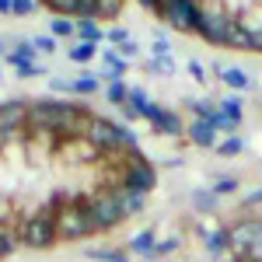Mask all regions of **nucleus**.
Listing matches in <instances>:
<instances>
[{
  "label": "nucleus",
  "mask_w": 262,
  "mask_h": 262,
  "mask_svg": "<svg viewBox=\"0 0 262 262\" xmlns=\"http://www.w3.org/2000/svg\"><path fill=\"white\" fill-rule=\"evenodd\" d=\"M95 112H88L77 101H60V98H35L28 101V133H42L60 143L67 137H84L88 122Z\"/></svg>",
  "instance_id": "1"
},
{
  "label": "nucleus",
  "mask_w": 262,
  "mask_h": 262,
  "mask_svg": "<svg viewBox=\"0 0 262 262\" xmlns=\"http://www.w3.org/2000/svg\"><path fill=\"white\" fill-rule=\"evenodd\" d=\"M49 206L56 210V238L60 242H88V238H98V224L88 210L84 192H53Z\"/></svg>",
  "instance_id": "2"
},
{
  "label": "nucleus",
  "mask_w": 262,
  "mask_h": 262,
  "mask_svg": "<svg viewBox=\"0 0 262 262\" xmlns=\"http://www.w3.org/2000/svg\"><path fill=\"white\" fill-rule=\"evenodd\" d=\"M238 32V11L224 0H203L200 7V21H196V35L210 46L231 49V39Z\"/></svg>",
  "instance_id": "3"
},
{
  "label": "nucleus",
  "mask_w": 262,
  "mask_h": 262,
  "mask_svg": "<svg viewBox=\"0 0 262 262\" xmlns=\"http://www.w3.org/2000/svg\"><path fill=\"white\" fill-rule=\"evenodd\" d=\"M18 242L25 248H35V252H49L56 248L60 238H56V210L49 203H42L35 210H28L21 217V227H18Z\"/></svg>",
  "instance_id": "4"
},
{
  "label": "nucleus",
  "mask_w": 262,
  "mask_h": 262,
  "mask_svg": "<svg viewBox=\"0 0 262 262\" xmlns=\"http://www.w3.org/2000/svg\"><path fill=\"white\" fill-rule=\"evenodd\" d=\"M84 137L98 147L101 158H108V154H122V150H140V140H137L133 126L112 122V119H105V116H91Z\"/></svg>",
  "instance_id": "5"
},
{
  "label": "nucleus",
  "mask_w": 262,
  "mask_h": 262,
  "mask_svg": "<svg viewBox=\"0 0 262 262\" xmlns=\"http://www.w3.org/2000/svg\"><path fill=\"white\" fill-rule=\"evenodd\" d=\"M119 189L122 192H133V196H150L158 189V164L150 161L143 150H122Z\"/></svg>",
  "instance_id": "6"
},
{
  "label": "nucleus",
  "mask_w": 262,
  "mask_h": 262,
  "mask_svg": "<svg viewBox=\"0 0 262 262\" xmlns=\"http://www.w3.org/2000/svg\"><path fill=\"white\" fill-rule=\"evenodd\" d=\"M84 200H88V210H91V217L98 224L101 234H108V231H116L119 224H126V210H122V196L119 189H95V192H84Z\"/></svg>",
  "instance_id": "7"
},
{
  "label": "nucleus",
  "mask_w": 262,
  "mask_h": 262,
  "mask_svg": "<svg viewBox=\"0 0 262 262\" xmlns=\"http://www.w3.org/2000/svg\"><path fill=\"white\" fill-rule=\"evenodd\" d=\"M200 7H203V0H161L158 21H164L171 32H182V35H196Z\"/></svg>",
  "instance_id": "8"
},
{
  "label": "nucleus",
  "mask_w": 262,
  "mask_h": 262,
  "mask_svg": "<svg viewBox=\"0 0 262 262\" xmlns=\"http://www.w3.org/2000/svg\"><path fill=\"white\" fill-rule=\"evenodd\" d=\"M56 158H63L70 168H98V161H101L98 147L88 137H67V140H60L56 143Z\"/></svg>",
  "instance_id": "9"
},
{
  "label": "nucleus",
  "mask_w": 262,
  "mask_h": 262,
  "mask_svg": "<svg viewBox=\"0 0 262 262\" xmlns=\"http://www.w3.org/2000/svg\"><path fill=\"white\" fill-rule=\"evenodd\" d=\"M140 119H147V122H150V129H154V133H161V137H182V133H185L182 116L175 112V108L161 105V101H150V105L140 112Z\"/></svg>",
  "instance_id": "10"
},
{
  "label": "nucleus",
  "mask_w": 262,
  "mask_h": 262,
  "mask_svg": "<svg viewBox=\"0 0 262 262\" xmlns=\"http://www.w3.org/2000/svg\"><path fill=\"white\" fill-rule=\"evenodd\" d=\"M238 28L252 46V53H262V0H248L238 7Z\"/></svg>",
  "instance_id": "11"
},
{
  "label": "nucleus",
  "mask_w": 262,
  "mask_h": 262,
  "mask_svg": "<svg viewBox=\"0 0 262 262\" xmlns=\"http://www.w3.org/2000/svg\"><path fill=\"white\" fill-rule=\"evenodd\" d=\"M203 252H206V259H213V262L231 259V238H227V227L203 231Z\"/></svg>",
  "instance_id": "12"
},
{
  "label": "nucleus",
  "mask_w": 262,
  "mask_h": 262,
  "mask_svg": "<svg viewBox=\"0 0 262 262\" xmlns=\"http://www.w3.org/2000/svg\"><path fill=\"white\" fill-rule=\"evenodd\" d=\"M158 231L154 227H143V231H137L133 238H129V245H126V252L129 255H137V262H154V248H158Z\"/></svg>",
  "instance_id": "13"
},
{
  "label": "nucleus",
  "mask_w": 262,
  "mask_h": 262,
  "mask_svg": "<svg viewBox=\"0 0 262 262\" xmlns=\"http://www.w3.org/2000/svg\"><path fill=\"white\" fill-rule=\"evenodd\" d=\"M185 137H189V143L192 147H206V150H213L217 147V140H221V133L210 126V122L203 119H192L189 126H185Z\"/></svg>",
  "instance_id": "14"
},
{
  "label": "nucleus",
  "mask_w": 262,
  "mask_h": 262,
  "mask_svg": "<svg viewBox=\"0 0 262 262\" xmlns=\"http://www.w3.org/2000/svg\"><path fill=\"white\" fill-rule=\"evenodd\" d=\"M39 60V49L32 39H11V49H7V63L11 67H25V63Z\"/></svg>",
  "instance_id": "15"
},
{
  "label": "nucleus",
  "mask_w": 262,
  "mask_h": 262,
  "mask_svg": "<svg viewBox=\"0 0 262 262\" xmlns=\"http://www.w3.org/2000/svg\"><path fill=\"white\" fill-rule=\"evenodd\" d=\"M101 63H105V81H122L126 77V70H129V63L122 60L116 49H98Z\"/></svg>",
  "instance_id": "16"
},
{
  "label": "nucleus",
  "mask_w": 262,
  "mask_h": 262,
  "mask_svg": "<svg viewBox=\"0 0 262 262\" xmlns=\"http://www.w3.org/2000/svg\"><path fill=\"white\" fill-rule=\"evenodd\" d=\"M189 203H192V210L206 217V213H217V206H221V196L213 192V189H192L189 192Z\"/></svg>",
  "instance_id": "17"
},
{
  "label": "nucleus",
  "mask_w": 262,
  "mask_h": 262,
  "mask_svg": "<svg viewBox=\"0 0 262 262\" xmlns=\"http://www.w3.org/2000/svg\"><path fill=\"white\" fill-rule=\"evenodd\" d=\"M101 84H105V74H81V77H74V95L91 98L101 91Z\"/></svg>",
  "instance_id": "18"
},
{
  "label": "nucleus",
  "mask_w": 262,
  "mask_h": 262,
  "mask_svg": "<svg viewBox=\"0 0 262 262\" xmlns=\"http://www.w3.org/2000/svg\"><path fill=\"white\" fill-rule=\"evenodd\" d=\"M84 255L91 262H137L126 248H84Z\"/></svg>",
  "instance_id": "19"
},
{
  "label": "nucleus",
  "mask_w": 262,
  "mask_h": 262,
  "mask_svg": "<svg viewBox=\"0 0 262 262\" xmlns=\"http://www.w3.org/2000/svg\"><path fill=\"white\" fill-rule=\"evenodd\" d=\"M77 42H91V46H101V42H105V28H101L98 21L81 18V21H77Z\"/></svg>",
  "instance_id": "20"
},
{
  "label": "nucleus",
  "mask_w": 262,
  "mask_h": 262,
  "mask_svg": "<svg viewBox=\"0 0 262 262\" xmlns=\"http://www.w3.org/2000/svg\"><path fill=\"white\" fill-rule=\"evenodd\" d=\"M221 81L231 88V91H248L252 88V77H248V70H242V67H227L221 74Z\"/></svg>",
  "instance_id": "21"
},
{
  "label": "nucleus",
  "mask_w": 262,
  "mask_h": 262,
  "mask_svg": "<svg viewBox=\"0 0 262 262\" xmlns=\"http://www.w3.org/2000/svg\"><path fill=\"white\" fill-rule=\"evenodd\" d=\"M53 18H81V0H42Z\"/></svg>",
  "instance_id": "22"
},
{
  "label": "nucleus",
  "mask_w": 262,
  "mask_h": 262,
  "mask_svg": "<svg viewBox=\"0 0 262 262\" xmlns=\"http://www.w3.org/2000/svg\"><path fill=\"white\" fill-rule=\"evenodd\" d=\"M105 98H108V105H116V108L129 105V84L126 81H105Z\"/></svg>",
  "instance_id": "23"
},
{
  "label": "nucleus",
  "mask_w": 262,
  "mask_h": 262,
  "mask_svg": "<svg viewBox=\"0 0 262 262\" xmlns=\"http://www.w3.org/2000/svg\"><path fill=\"white\" fill-rule=\"evenodd\" d=\"M95 56H98V46H91V42H74V46L67 49V60L81 63V67H84V63H91Z\"/></svg>",
  "instance_id": "24"
},
{
  "label": "nucleus",
  "mask_w": 262,
  "mask_h": 262,
  "mask_svg": "<svg viewBox=\"0 0 262 262\" xmlns=\"http://www.w3.org/2000/svg\"><path fill=\"white\" fill-rule=\"evenodd\" d=\"M217 105H221V112L234 122V126H242V119H245V101L238 98V95H227V98L217 101Z\"/></svg>",
  "instance_id": "25"
},
{
  "label": "nucleus",
  "mask_w": 262,
  "mask_h": 262,
  "mask_svg": "<svg viewBox=\"0 0 262 262\" xmlns=\"http://www.w3.org/2000/svg\"><path fill=\"white\" fill-rule=\"evenodd\" d=\"M210 189H213L221 200H227V196H238V189H242V179H234V175H217Z\"/></svg>",
  "instance_id": "26"
},
{
  "label": "nucleus",
  "mask_w": 262,
  "mask_h": 262,
  "mask_svg": "<svg viewBox=\"0 0 262 262\" xmlns=\"http://www.w3.org/2000/svg\"><path fill=\"white\" fill-rule=\"evenodd\" d=\"M49 35H53V39H77V21L53 18L49 21Z\"/></svg>",
  "instance_id": "27"
},
{
  "label": "nucleus",
  "mask_w": 262,
  "mask_h": 262,
  "mask_svg": "<svg viewBox=\"0 0 262 262\" xmlns=\"http://www.w3.org/2000/svg\"><path fill=\"white\" fill-rule=\"evenodd\" d=\"M242 150H245L242 137H224V140H217V147H213V154H217V158H238Z\"/></svg>",
  "instance_id": "28"
},
{
  "label": "nucleus",
  "mask_w": 262,
  "mask_h": 262,
  "mask_svg": "<svg viewBox=\"0 0 262 262\" xmlns=\"http://www.w3.org/2000/svg\"><path fill=\"white\" fill-rule=\"evenodd\" d=\"M185 105H189V108H192V116H196V119H203V122H213L217 119V112H221V105H217V101H185Z\"/></svg>",
  "instance_id": "29"
},
{
  "label": "nucleus",
  "mask_w": 262,
  "mask_h": 262,
  "mask_svg": "<svg viewBox=\"0 0 262 262\" xmlns=\"http://www.w3.org/2000/svg\"><path fill=\"white\" fill-rule=\"evenodd\" d=\"M14 248H18V231H14L11 224L0 221V259H7Z\"/></svg>",
  "instance_id": "30"
},
{
  "label": "nucleus",
  "mask_w": 262,
  "mask_h": 262,
  "mask_svg": "<svg viewBox=\"0 0 262 262\" xmlns=\"http://www.w3.org/2000/svg\"><path fill=\"white\" fill-rule=\"evenodd\" d=\"M143 70H147V77H164V74H175V60L168 56V60H150L143 63Z\"/></svg>",
  "instance_id": "31"
},
{
  "label": "nucleus",
  "mask_w": 262,
  "mask_h": 262,
  "mask_svg": "<svg viewBox=\"0 0 262 262\" xmlns=\"http://www.w3.org/2000/svg\"><path fill=\"white\" fill-rule=\"evenodd\" d=\"M119 196H122V210H126V217H140V213H143L147 196H133V192H122V189H119Z\"/></svg>",
  "instance_id": "32"
},
{
  "label": "nucleus",
  "mask_w": 262,
  "mask_h": 262,
  "mask_svg": "<svg viewBox=\"0 0 262 262\" xmlns=\"http://www.w3.org/2000/svg\"><path fill=\"white\" fill-rule=\"evenodd\" d=\"M150 56H154V60H168V56H171V42H168L164 32H154V39H150Z\"/></svg>",
  "instance_id": "33"
},
{
  "label": "nucleus",
  "mask_w": 262,
  "mask_h": 262,
  "mask_svg": "<svg viewBox=\"0 0 262 262\" xmlns=\"http://www.w3.org/2000/svg\"><path fill=\"white\" fill-rule=\"evenodd\" d=\"M14 74H18V81H28V77H46L49 70H46V63H25V67H14Z\"/></svg>",
  "instance_id": "34"
},
{
  "label": "nucleus",
  "mask_w": 262,
  "mask_h": 262,
  "mask_svg": "<svg viewBox=\"0 0 262 262\" xmlns=\"http://www.w3.org/2000/svg\"><path fill=\"white\" fill-rule=\"evenodd\" d=\"M42 0H11V14L14 18H28V14H35L39 11Z\"/></svg>",
  "instance_id": "35"
},
{
  "label": "nucleus",
  "mask_w": 262,
  "mask_h": 262,
  "mask_svg": "<svg viewBox=\"0 0 262 262\" xmlns=\"http://www.w3.org/2000/svg\"><path fill=\"white\" fill-rule=\"evenodd\" d=\"M105 42H112V46L119 49V46H126V42H133V39H129V28H122V25H112V28L105 32Z\"/></svg>",
  "instance_id": "36"
},
{
  "label": "nucleus",
  "mask_w": 262,
  "mask_h": 262,
  "mask_svg": "<svg viewBox=\"0 0 262 262\" xmlns=\"http://www.w3.org/2000/svg\"><path fill=\"white\" fill-rule=\"evenodd\" d=\"M179 248H182V238H161L158 248H154V262L164 259V255H171V252H179Z\"/></svg>",
  "instance_id": "37"
},
{
  "label": "nucleus",
  "mask_w": 262,
  "mask_h": 262,
  "mask_svg": "<svg viewBox=\"0 0 262 262\" xmlns=\"http://www.w3.org/2000/svg\"><path fill=\"white\" fill-rule=\"evenodd\" d=\"M35 49H39V56H53V53H56V39H53V35H35Z\"/></svg>",
  "instance_id": "38"
},
{
  "label": "nucleus",
  "mask_w": 262,
  "mask_h": 262,
  "mask_svg": "<svg viewBox=\"0 0 262 262\" xmlns=\"http://www.w3.org/2000/svg\"><path fill=\"white\" fill-rule=\"evenodd\" d=\"M185 70L192 74V81H196V84H206V81H210V77H206V67H203L200 60H189V63H185Z\"/></svg>",
  "instance_id": "39"
},
{
  "label": "nucleus",
  "mask_w": 262,
  "mask_h": 262,
  "mask_svg": "<svg viewBox=\"0 0 262 262\" xmlns=\"http://www.w3.org/2000/svg\"><path fill=\"white\" fill-rule=\"evenodd\" d=\"M49 88L60 95H74V81H67V77H49Z\"/></svg>",
  "instance_id": "40"
},
{
  "label": "nucleus",
  "mask_w": 262,
  "mask_h": 262,
  "mask_svg": "<svg viewBox=\"0 0 262 262\" xmlns=\"http://www.w3.org/2000/svg\"><path fill=\"white\" fill-rule=\"evenodd\" d=\"M116 53L129 63V60H137V56H140V46H137V42H126V46H119V49H116Z\"/></svg>",
  "instance_id": "41"
},
{
  "label": "nucleus",
  "mask_w": 262,
  "mask_h": 262,
  "mask_svg": "<svg viewBox=\"0 0 262 262\" xmlns=\"http://www.w3.org/2000/svg\"><path fill=\"white\" fill-rule=\"evenodd\" d=\"M252 206H262V189H255V192H248L242 200V213H248Z\"/></svg>",
  "instance_id": "42"
},
{
  "label": "nucleus",
  "mask_w": 262,
  "mask_h": 262,
  "mask_svg": "<svg viewBox=\"0 0 262 262\" xmlns=\"http://www.w3.org/2000/svg\"><path fill=\"white\" fill-rule=\"evenodd\" d=\"M137 4H140V7H147L154 18H158V11H161V0H137Z\"/></svg>",
  "instance_id": "43"
},
{
  "label": "nucleus",
  "mask_w": 262,
  "mask_h": 262,
  "mask_svg": "<svg viewBox=\"0 0 262 262\" xmlns=\"http://www.w3.org/2000/svg\"><path fill=\"white\" fill-rule=\"evenodd\" d=\"M122 119H126V122H137V119H140V116H137V112H133L129 105H122Z\"/></svg>",
  "instance_id": "44"
},
{
  "label": "nucleus",
  "mask_w": 262,
  "mask_h": 262,
  "mask_svg": "<svg viewBox=\"0 0 262 262\" xmlns=\"http://www.w3.org/2000/svg\"><path fill=\"white\" fill-rule=\"evenodd\" d=\"M182 164H185L182 158H168V161H164V168H182Z\"/></svg>",
  "instance_id": "45"
},
{
  "label": "nucleus",
  "mask_w": 262,
  "mask_h": 262,
  "mask_svg": "<svg viewBox=\"0 0 262 262\" xmlns=\"http://www.w3.org/2000/svg\"><path fill=\"white\" fill-rule=\"evenodd\" d=\"M0 14H11V0H0Z\"/></svg>",
  "instance_id": "46"
},
{
  "label": "nucleus",
  "mask_w": 262,
  "mask_h": 262,
  "mask_svg": "<svg viewBox=\"0 0 262 262\" xmlns=\"http://www.w3.org/2000/svg\"><path fill=\"white\" fill-rule=\"evenodd\" d=\"M7 49H11V46H7V39H0V56H7Z\"/></svg>",
  "instance_id": "47"
},
{
  "label": "nucleus",
  "mask_w": 262,
  "mask_h": 262,
  "mask_svg": "<svg viewBox=\"0 0 262 262\" xmlns=\"http://www.w3.org/2000/svg\"><path fill=\"white\" fill-rule=\"evenodd\" d=\"M259 112H262V105H259Z\"/></svg>",
  "instance_id": "48"
}]
</instances>
